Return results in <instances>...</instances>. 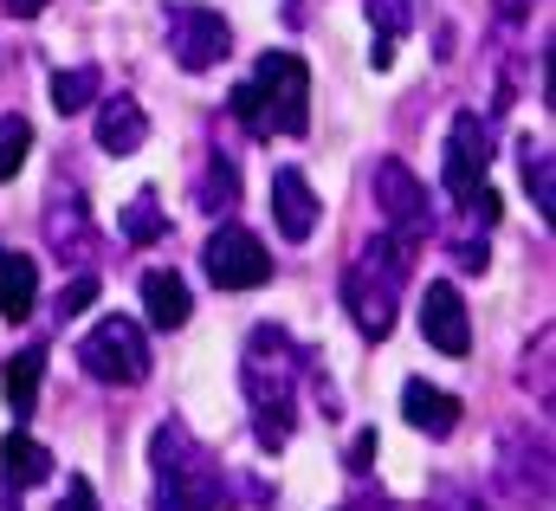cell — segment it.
Returning <instances> with one entry per match:
<instances>
[{
    "instance_id": "cell-33",
    "label": "cell",
    "mask_w": 556,
    "mask_h": 511,
    "mask_svg": "<svg viewBox=\"0 0 556 511\" xmlns=\"http://www.w3.org/2000/svg\"><path fill=\"white\" fill-rule=\"evenodd\" d=\"M0 511H20V493H13L7 479H0Z\"/></svg>"
},
{
    "instance_id": "cell-23",
    "label": "cell",
    "mask_w": 556,
    "mask_h": 511,
    "mask_svg": "<svg viewBox=\"0 0 556 511\" xmlns=\"http://www.w3.org/2000/svg\"><path fill=\"white\" fill-rule=\"evenodd\" d=\"M162 234H168V221H162L155 188H137V201L124 208V240H130V247H155Z\"/></svg>"
},
{
    "instance_id": "cell-17",
    "label": "cell",
    "mask_w": 556,
    "mask_h": 511,
    "mask_svg": "<svg viewBox=\"0 0 556 511\" xmlns=\"http://www.w3.org/2000/svg\"><path fill=\"white\" fill-rule=\"evenodd\" d=\"M142 311H149V324H155V331H181V324H188V311H194V298H188L181 272L149 265V272H142Z\"/></svg>"
},
{
    "instance_id": "cell-30",
    "label": "cell",
    "mask_w": 556,
    "mask_h": 511,
    "mask_svg": "<svg viewBox=\"0 0 556 511\" xmlns=\"http://www.w3.org/2000/svg\"><path fill=\"white\" fill-rule=\"evenodd\" d=\"M7 13L13 20H33V13H46V0H7Z\"/></svg>"
},
{
    "instance_id": "cell-5",
    "label": "cell",
    "mask_w": 556,
    "mask_h": 511,
    "mask_svg": "<svg viewBox=\"0 0 556 511\" xmlns=\"http://www.w3.org/2000/svg\"><path fill=\"white\" fill-rule=\"evenodd\" d=\"M78 370H85L91 383H111V388L149 383V337H142V324L124 317V311L98 317V324L85 331V344H78Z\"/></svg>"
},
{
    "instance_id": "cell-15",
    "label": "cell",
    "mask_w": 556,
    "mask_h": 511,
    "mask_svg": "<svg viewBox=\"0 0 556 511\" xmlns=\"http://www.w3.org/2000/svg\"><path fill=\"white\" fill-rule=\"evenodd\" d=\"M142 136H149V117H142V104L130 91L98 98V149H104V155H137Z\"/></svg>"
},
{
    "instance_id": "cell-27",
    "label": "cell",
    "mask_w": 556,
    "mask_h": 511,
    "mask_svg": "<svg viewBox=\"0 0 556 511\" xmlns=\"http://www.w3.org/2000/svg\"><path fill=\"white\" fill-rule=\"evenodd\" d=\"M427 511H492V506H485L466 479H440V486H433V499H427Z\"/></svg>"
},
{
    "instance_id": "cell-26",
    "label": "cell",
    "mask_w": 556,
    "mask_h": 511,
    "mask_svg": "<svg viewBox=\"0 0 556 511\" xmlns=\"http://www.w3.org/2000/svg\"><path fill=\"white\" fill-rule=\"evenodd\" d=\"M453 259L466 265V272H485V259H492V247H485V227H472V221H453Z\"/></svg>"
},
{
    "instance_id": "cell-2",
    "label": "cell",
    "mask_w": 556,
    "mask_h": 511,
    "mask_svg": "<svg viewBox=\"0 0 556 511\" xmlns=\"http://www.w3.org/2000/svg\"><path fill=\"white\" fill-rule=\"evenodd\" d=\"M415 259H420V240L389 234V227L350 259V272H343V311L356 317V331H363L369 344H382V337L395 331L402 285H408V272H415Z\"/></svg>"
},
{
    "instance_id": "cell-21",
    "label": "cell",
    "mask_w": 556,
    "mask_h": 511,
    "mask_svg": "<svg viewBox=\"0 0 556 511\" xmlns=\"http://www.w3.org/2000/svg\"><path fill=\"white\" fill-rule=\"evenodd\" d=\"M194 201L207 208V214H233L240 208V169H233V155H207L201 162V182H194Z\"/></svg>"
},
{
    "instance_id": "cell-14",
    "label": "cell",
    "mask_w": 556,
    "mask_h": 511,
    "mask_svg": "<svg viewBox=\"0 0 556 511\" xmlns=\"http://www.w3.org/2000/svg\"><path fill=\"white\" fill-rule=\"evenodd\" d=\"M402 414H408V427H415V434H427V440H453V427L466 421V408H459L446 388L420 383V376L402 388Z\"/></svg>"
},
{
    "instance_id": "cell-24",
    "label": "cell",
    "mask_w": 556,
    "mask_h": 511,
    "mask_svg": "<svg viewBox=\"0 0 556 511\" xmlns=\"http://www.w3.org/2000/svg\"><path fill=\"white\" fill-rule=\"evenodd\" d=\"M525 188L538 201V214H556V188H551V142H525Z\"/></svg>"
},
{
    "instance_id": "cell-28",
    "label": "cell",
    "mask_w": 556,
    "mask_h": 511,
    "mask_svg": "<svg viewBox=\"0 0 556 511\" xmlns=\"http://www.w3.org/2000/svg\"><path fill=\"white\" fill-rule=\"evenodd\" d=\"M91 298H98V272H78V278L59 291V304H52V311H59V324H65V317H78V311H91Z\"/></svg>"
},
{
    "instance_id": "cell-25",
    "label": "cell",
    "mask_w": 556,
    "mask_h": 511,
    "mask_svg": "<svg viewBox=\"0 0 556 511\" xmlns=\"http://www.w3.org/2000/svg\"><path fill=\"white\" fill-rule=\"evenodd\" d=\"M33 155V124L26 117H0V182H13Z\"/></svg>"
},
{
    "instance_id": "cell-20",
    "label": "cell",
    "mask_w": 556,
    "mask_h": 511,
    "mask_svg": "<svg viewBox=\"0 0 556 511\" xmlns=\"http://www.w3.org/2000/svg\"><path fill=\"white\" fill-rule=\"evenodd\" d=\"M39 376H46V344H26V350L0 370V388H7L13 421H26V414L39 408Z\"/></svg>"
},
{
    "instance_id": "cell-31",
    "label": "cell",
    "mask_w": 556,
    "mask_h": 511,
    "mask_svg": "<svg viewBox=\"0 0 556 511\" xmlns=\"http://www.w3.org/2000/svg\"><path fill=\"white\" fill-rule=\"evenodd\" d=\"M343 511H389V506H382V499H369V486H356V499H350Z\"/></svg>"
},
{
    "instance_id": "cell-7",
    "label": "cell",
    "mask_w": 556,
    "mask_h": 511,
    "mask_svg": "<svg viewBox=\"0 0 556 511\" xmlns=\"http://www.w3.org/2000/svg\"><path fill=\"white\" fill-rule=\"evenodd\" d=\"M485 169H492V117L459 111L453 129H446V162H440V188H446V201H453V208L472 201V195L485 188Z\"/></svg>"
},
{
    "instance_id": "cell-1",
    "label": "cell",
    "mask_w": 556,
    "mask_h": 511,
    "mask_svg": "<svg viewBox=\"0 0 556 511\" xmlns=\"http://www.w3.org/2000/svg\"><path fill=\"white\" fill-rule=\"evenodd\" d=\"M311 350L285 331V324H253L247 350H240V395L253 408V434L260 447H291L298 434V395H304V376H311Z\"/></svg>"
},
{
    "instance_id": "cell-29",
    "label": "cell",
    "mask_w": 556,
    "mask_h": 511,
    "mask_svg": "<svg viewBox=\"0 0 556 511\" xmlns=\"http://www.w3.org/2000/svg\"><path fill=\"white\" fill-rule=\"evenodd\" d=\"M59 511H98V493H91V479H65V499Z\"/></svg>"
},
{
    "instance_id": "cell-12",
    "label": "cell",
    "mask_w": 556,
    "mask_h": 511,
    "mask_svg": "<svg viewBox=\"0 0 556 511\" xmlns=\"http://www.w3.org/2000/svg\"><path fill=\"white\" fill-rule=\"evenodd\" d=\"M420 337L440 350V357H466L472 350V317H466V298L453 278H433L420 291Z\"/></svg>"
},
{
    "instance_id": "cell-8",
    "label": "cell",
    "mask_w": 556,
    "mask_h": 511,
    "mask_svg": "<svg viewBox=\"0 0 556 511\" xmlns=\"http://www.w3.org/2000/svg\"><path fill=\"white\" fill-rule=\"evenodd\" d=\"M201 265H207V278H214L220 291H253V285L273 278V253H266V240H260L253 227H233V221L207 234Z\"/></svg>"
},
{
    "instance_id": "cell-11",
    "label": "cell",
    "mask_w": 556,
    "mask_h": 511,
    "mask_svg": "<svg viewBox=\"0 0 556 511\" xmlns=\"http://www.w3.org/2000/svg\"><path fill=\"white\" fill-rule=\"evenodd\" d=\"M498 479L518 506L544 511L551 506V440L544 434H505V453H498Z\"/></svg>"
},
{
    "instance_id": "cell-6",
    "label": "cell",
    "mask_w": 556,
    "mask_h": 511,
    "mask_svg": "<svg viewBox=\"0 0 556 511\" xmlns=\"http://www.w3.org/2000/svg\"><path fill=\"white\" fill-rule=\"evenodd\" d=\"M162 33H168V52L181 72H214L227 52H233V26L220 7H201V0H175L162 13Z\"/></svg>"
},
{
    "instance_id": "cell-18",
    "label": "cell",
    "mask_w": 556,
    "mask_h": 511,
    "mask_svg": "<svg viewBox=\"0 0 556 511\" xmlns=\"http://www.w3.org/2000/svg\"><path fill=\"white\" fill-rule=\"evenodd\" d=\"M33 304H39V265L20 247H0V317L20 324V317H33Z\"/></svg>"
},
{
    "instance_id": "cell-13",
    "label": "cell",
    "mask_w": 556,
    "mask_h": 511,
    "mask_svg": "<svg viewBox=\"0 0 556 511\" xmlns=\"http://www.w3.org/2000/svg\"><path fill=\"white\" fill-rule=\"evenodd\" d=\"M317 214L324 208H317V188L304 182V169H273V221L291 247H304L317 234Z\"/></svg>"
},
{
    "instance_id": "cell-10",
    "label": "cell",
    "mask_w": 556,
    "mask_h": 511,
    "mask_svg": "<svg viewBox=\"0 0 556 511\" xmlns=\"http://www.w3.org/2000/svg\"><path fill=\"white\" fill-rule=\"evenodd\" d=\"M46 247L72 272H85L91 253H98V227H91V208H85L78 182H52V195H46Z\"/></svg>"
},
{
    "instance_id": "cell-9",
    "label": "cell",
    "mask_w": 556,
    "mask_h": 511,
    "mask_svg": "<svg viewBox=\"0 0 556 511\" xmlns=\"http://www.w3.org/2000/svg\"><path fill=\"white\" fill-rule=\"evenodd\" d=\"M369 188H376V208H382L389 234L427 240V227H433V201H427V182H420L402 155H382L376 175H369Z\"/></svg>"
},
{
    "instance_id": "cell-16",
    "label": "cell",
    "mask_w": 556,
    "mask_h": 511,
    "mask_svg": "<svg viewBox=\"0 0 556 511\" xmlns=\"http://www.w3.org/2000/svg\"><path fill=\"white\" fill-rule=\"evenodd\" d=\"M59 466H52V447H39L26 427H13L7 440H0V479L13 486V493H33V486H46Z\"/></svg>"
},
{
    "instance_id": "cell-32",
    "label": "cell",
    "mask_w": 556,
    "mask_h": 511,
    "mask_svg": "<svg viewBox=\"0 0 556 511\" xmlns=\"http://www.w3.org/2000/svg\"><path fill=\"white\" fill-rule=\"evenodd\" d=\"M498 13H505V20H525V13H531V0H498Z\"/></svg>"
},
{
    "instance_id": "cell-4",
    "label": "cell",
    "mask_w": 556,
    "mask_h": 511,
    "mask_svg": "<svg viewBox=\"0 0 556 511\" xmlns=\"http://www.w3.org/2000/svg\"><path fill=\"white\" fill-rule=\"evenodd\" d=\"M149 466H155V511H220L227 506V473H220V460H214L181 421H162V427H155Z\"/></svg>"
},
{
    "instance_id": "cell-22",
    "label": "cell",
    "mask_w": 556,
    "mask_h": 511,
    "mask_svg": "<svg viewBox=\"0 0 556 511\" xmlns=\"http://www.w3.org/2000/svg\"><path fill=\"white\" fill-rule=\"evenodd\" d=\"M98 65H72V72H52V111L59 117H78V111H91L98 104Z\"/></svg>"
},
{
    "instance_id": "cell-19",
    "label": "cell",
    "mask_w": 556,
    "mask_h": 511,
    "mask_svg": "<svg viewBox=\"0 0 556 511\" xmlns=\"http://www.w3.org/2000/svg\"><path fill=\"white\" fill-rule=\"evenodd\" d=\"M369 7V26H376V46H369V65L389 72L395 65V46L415 33V0H363Z\"/></svg>"
},
{
    "instance_id": "cell-3",
    "label": "cell",
    "mask_w": 556,
    "mask_h": 511,
    "mask_svg": "<svg viewBox=\"0 0 556 511\" xmlns=\"http://www.w3.org/2000/svg\"><path fill=\"white\" fill-rule=\"evenodd\" d=\"M227 111L247 124V136H304L311 129V65L298 52H260L253 78L233 85Z\"/></svg>"
}]
</instances>
